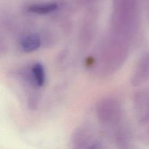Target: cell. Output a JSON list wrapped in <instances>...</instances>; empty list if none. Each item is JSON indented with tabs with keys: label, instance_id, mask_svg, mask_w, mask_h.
Here are the masks:
<instances>
[{
	"label": "cell",
	"instance_id": "9",
	"mask_svg": "<svg viewBox=\"0 0 149 149\" xmlns=\"http://www.w3.org/2000/svg\"><path fill=\"white\" fill-rule=\"evenodd\" d=\"M19 46L20 49L26 53L36 52L42 47L40 35L37 33H28L24 34L20 38Z\"/></svg>",
	"mask_w": 149,
	"mask_h": 149
},
{
	"label": "cell",
	"instance_id": "1",
	"mask_svg": "<svg viewBox=\"0 0 149 149\" xmlns=\"http://www.w3.org/2000/svg\"><path fill=\"white\" fill-rule=\"evenodd\" d=\"M130 42L109 32L103 36L88 58L87 68L93 75L106 78L117 73L127 60Z\"/></svg>",
	"mask_w": 149,
	"mask_h": 149
},
{
	"label": "cell",
	"instance_id": "3",
	"mask_svg": "<svg viewBox=\"0 0 149 149\" xmlns=\"http://www.w3.org/2000/svg\"><path fill=\"white\" fill-rule=\"evenodd\" d=\"M122 104L116 97H103L96 103V117L103 126L113 127L119 125L122 121Z\"/></svg>",
	"mask_w": 149,
	"mask_h": 149
},
{
	"label": "cell",
	"instance_id": "5",
	"mask_svg": "<svg viewBox=\"0 0 149 149\" xmlns=\"http://www.w3.org/2000/svg\"><path fill=\"white\" fill-rule=\"evenodd\" d=\"M71 145L74 149H100L103 147L101 143L95 138L93 132L84 126L74 130L71 135Z\"/></svg>",
	"mask_w": 149,
	"mask_h": 149
},
{
	"label": "cell",
	"instance_id": "6",
	"mask_svg": "<svg viewBox=\"0 0 149 149\" xmlns=\"http://www.w3.org/2000/svg\"><path fill=\"white\" fill-rule=\"evenodd\" d=\"M132 102L136 119L140 125H149V89L137 91L134 94Z\"/></svg>",
	"mask_w": 149,
	"mask_h": 149
},
{
	"label": "cell",
	"instance_id": "11",
	"mask_svg": "<svg viewBox=\"0 0 149 149\" xmlns=\"http://www.w3.org/2000/svg\"><path fill=\"white\" fill-rule=\"evenodd\" d=\"M130 133L127 129L125 127L117 130L114 135V141L116 145L120 148H127V146L130 143Z\"/></svg>",
	"mask_w": 149,
	"mask_h": 149
},
{
	"label": "cell",
	"instance_id": "12",
	"mask_svg": "<svg viewBox=\"0 0 149 149\" xmlns=\"http://www.w3.org/2000/svg\"><path fill=\"white\" fill-rule=\"evenodd\" d=\"M42 42V47H50L55 45L57 42V36L52 31L49 29H45L39 33Z\"/></svg>",
	"mask_w": 149,
	"mask_h": 149
},
{
	"label": "cell",
	"instance_id": "2",
	"mask_svg": "<svg viewBox=\"0 0 149 149\" xmlns=\"http://www.w3.org/2000/svg\"><path fill=\"white\" fill-rule=\"evenodd\" d=\"M139 25L137 0H113L110 31L130 42Z\"/></svg>",
	"mask_w": 149,
	"mask_h": 149
},
{
	"label": "cell",
	"instance_id": "4",
	"mask_svg": "<svg viewBox=\"0 0 149 149\" xmlns=\"http://www.w3.org/2000/svg\"><path fill=\"white\" fill-rule=\"evenodd\" d=\"M99 21V12L95 7H90L84 13L79 32V45L81 50L88 49L93 44Z\"/></svg>",
	"mask_w": 149,
	"mask_h": 149
},
{
	"label": "cell",
	"instance_id": "8",
	"mask_svg": "<svg viewBox=\"0 0 149 149\" xmlns=\"http://www.w3.org/2000/svg\"><path fill=\"white\" fill-rule=\"evenodd\" d=\"M61 4L58 1H46L29 4L26 7V12L36 15H47L55 13L61 10Z\"/></svg>",
	"mask_w": 149,
	"mask_h": 149
},
{
	"label": "cell",
	"instance_id": "7",
	"mask_svg": "<svg viewBox=\"0 0 149 149\" xmlns=\"http://www.w3.org/2000/svg\"><path fill=\"white\" fill-rule=\"evenodd\" d=\"M149 80V52L141 56L130 79L134 87L142 85Z\"/></svg>",
	"mask_w": 149,
	"mask_h": 149
},
{
	"label": "cell",
	"instance_id": "10",
	"mask_svg": "<svg viewBox=\"0 0 149 149\" xmlns=\"http://www.w3.org/2000/svg\"><path fill=\"white\" fill-rule=\"evenodd\" d=\"M31 79L38 88H42L46 83V71L45 66L40 62H35L28 67Z\"/></svg>",
	"mask_w": 149,
	"mask_h": 149
},
{
	"label": "cell",
	"instance_id": "13",
	"mask_svg": "<svg viewBox=\"0 0 149 149\" xmlns=\"http://www.w3.org/2000/svg\"><path fill=\"white\" fill-rule=\"evenodd\" d=\"M8 50V43L5 36L0 31V55H3Z\"/></svg>",
	"mask_w": 149,
	"mask_h": 149
}]
</instances>
